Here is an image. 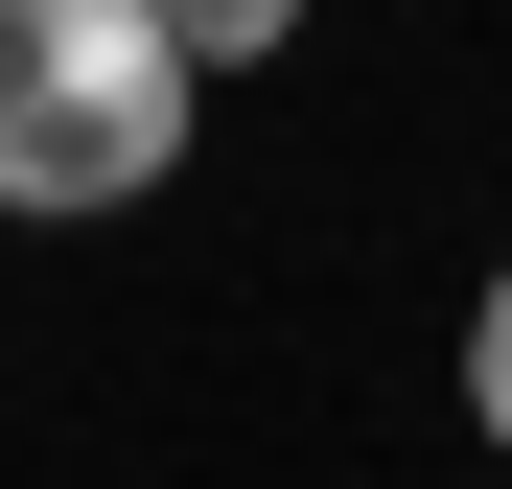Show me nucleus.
I'll return each instance as SVG.
<instances>
[{
  "instance_id": "f257e3e1",
  "label": "nucleus",
  "mask_w": 512,
  "mask_h": 489,
  "mask_svg": "<svg viewBox=\"0 0 512 489\" xmlns=\"http://www.w3.org/2000/svg\"><path fill=\"white\" fill-rule=\"evenodd\" d=\"M210 70L163 47V0H0V210L24 233H94L187 163Z\"/></svg>"
},
{
  "instance_id": "7ed1b4c3",
  "label": "nucleus",
  "mask_w": 512,
  "mask_h": 489,
  "mask_svg": "<svg viewBox=\"0 0 512 489\" xmlns=\"http://www.w3.org/2000/svg\"><path fill=\"white\" fill-rule=\"evenodd\" d=\"M466 420L512 443V257H489V303H466Z\"/></svg>"
},
{
  "instance_id": "f03ea898",
  "label": "nucleus",
  "mask_w": 512,
  "mask_h": 489,
  "mask_svg": "<svg viewBox=\"0 0 512 489\" xmlns=\"http://www.w3.org/2000/svg\"><path fill=\"white\" fill-rule=\"evenodd\" d=\"M163 47H187V70H280V47H303V0H163Z\"/></svg>"
}]
</instances>
